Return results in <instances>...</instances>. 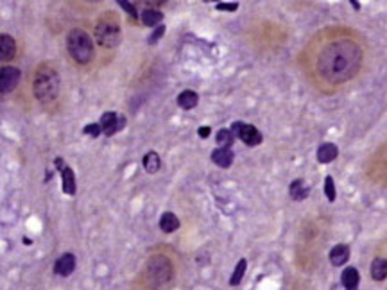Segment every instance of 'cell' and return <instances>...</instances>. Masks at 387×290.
<instances>
[{
  "instance_id": "obj_1",
  "label": "cell",
  "mask_w": 387,
  "mask_h": 290,
  "mask_svg": "<svg viewBox=\"0 0 387 290\" xmlns=\"http://www.w3.org/2000/svg\"><path fill=\"white\" fill-rule=\"evenodd\" d=\"M362 63V50L351 40H335L317 57L319 76L328 83L341 84L351 79Z\"/></svg>"
},
{
  "instance_id": "obj_2",
  "label": "cell",
  "mask_w": 387,
  "mask_h": 290,
  "mask_svg": "<svg viewBox=\"0 0 387 290\" xmlns=\"http://www.w3.org/2000/svg\"><path fill=\"white\" fill-rule=\"evenodd\" d=\"M59 86L61 79L56 68L50 65H40L38 70L35 72V81H33L35 97L42 104H50L59 95Z\"/></svg>"
},
{
  "instance_id": "obj_3",
  "label": "cell",
  "mask_w": 387,
  "mask_h": 290,
  "mask_svg": "<svg viewBox=\"0 0 387 290\" xmlns=\"http://www.w3.org/2000/svg\"><path fill=\"white\" fill-rule=\"evenodd\" d=\"M67 50L77 65H88L95 54L93 40L84 29L76 27L67 34Z\"/></svg>"
},
{
  "instance_id": "obj_4",
  "label": "cell",
  "mask_w": 387,
  "mask_h": 290,
  "mask_svg": "<svg viewBox=\"0 0 387 290\" xmlns=\"http://www.w3.org/2000/svg\"><path fill=\"white\" fill-rule=\"evenodd\" d=\"M95 42L99 43L103 49H115L120 43V22L118 16L115 13H106L104 16H101L97 25H95Z\"/></svg>"
},
{
  "instance_id": "obj_5",
  "label": "cell",
  "mask_w": 387,
  "mask_h": 290,
  "mask_svg": "<svg viewBox=\"0 0 387 290\" xmlns=\"http://www.w3.org/2000/svg\"><path fill=\"white\" fill-rule=\"evenodd\" d=\"M172 267L171 262L165 256H154L147 265V279L149 285L152 286H162L171 279Z\"/></svg>"
},
{
  "instance_id": "obj_6",
  "label": "cell",
  "mask_w": 387,
  "mask_h": 290,
  "mask_svg": "<svg viewBox=\"0 0 387 290\" xmlns=\"http://www.w3.org/2000/svg\"><path fill=\"white\" fill-rule=\"evenodd\" d=\"M232 133L235 135V138H239L240 142H244L247 145V147H256V145H260L264 140L262 133L258 131L254 125L251 124H246V122L242 120H237L232 124Z\"/></svg>"
},
{
  "instance_id": "obj_7",
  "label": "cell",
  "mask_w": 387,
  "mask_h": 290,
  "mask_svg": "<svg viewBox=\"0 0 387 290\" xmlns=\"http://www.w3.org/2000/svg\"><path fill=\"white\" fill-rule=\"evenodd\" d=\"M99 124H101V127H103L104 135H106V136H113V135L120 133L122 129L125 127L127 120H125L124 115L115 113V111H106V113H103V117H101Z\"/></svg>"
},
{
  "instance_id": "obj_8",
  "label": "cell",
  "mask_w": 387,
  "mask_h": 290,
  "mask_svg": "<svg viewBox=\"0 0 387 290\" xmlns=\"http://www.w3.org/2000/svg\"><path fill=\"white\" fill-rule=\"evenodd\" d=\"M54 165H56V169L61 172V179H63V194L74 197L77 192V183H76V174H74V170L70 169V167L64 163V159L59 158V156L54 159Z\"/></svg>"
},
{
  "instance_id": "obj_9",
  "label": "cell",
  "mask_w": 387,
  "mask_h": 290,
  "mask_svg": "<svg viewBox=\"0 0 387 290\" xmlns=\"http://www.w3.org/2000/svg\"><path fill=\"white\" fill-rule=\"evenodd\" d=\"M20 79H22V72L16 67H2V72H0V91H2V95L11 93L18 86Z\"/></svg>"
},
{
  "instance_id": "obj_10",
  "label": "cell",
  "mask_w": 387,
  "mask_h": 290,
  "mask_svg": "<svg viewBox=\"0 0 387 290\" xmlns=\"http://www.w3.org/2000/svg\"><path fill=\"white\" fill-rule=\"evenodd\" d=\"M76 256H74L72 252H64L61 254L59 258L56 260V265H54V272L59 276H70L74 271H76Z\"/></svg>"
},
{
  "instance_id": "obj_11",
  "label": "cell",
  "mask_w": 387,
  "mask_h": 290,
  "mask_svg": "<svg viewBox=\"0 0 387 290\" xmlns=\"http://www.w3.org/2000/svg\"><path fill=\"white\" fill-rule=\"evenodd\" d=\"M16 54V42L13 40V36L9 34H2L0 36V59L4 61H11Z\"/></svg>"
},
{
  "instance_id": "obj_12",
  "label": "cell",
  "mask_w": 387,
  "mask_h": 290,
  "mask_svg": "<svg viewBox=\"0 0 387 290\" xmlns=\"http://www.w3.org/2000/svg\"><path fill=\"white\" fill-rule=\"evenodd\" d=\"M233 159H235V154L232 149H215L212 152V162L220 169H230L233 165Z\"/></svg>"
},
{
  "instance_id": "obj_13",
  "label": "cell",
  "mask_w": 387,
  "mask_h": 290,
  "mask_svg": "<svg viewBox=\"0 0 387 290\" xmlns=\"http://www.w3.org/2000/svg\"><path fill=\"white\" fill-rule=\"evenodd\" d=\"M337 156H339V149L335 143L327 142V143H321V145H319V149H317V162L319 163H332Z\"/></svg>"
},
{
  "instance_id": "obj_14",
  "label": "cell",
  "mask_w": 387,
  "mask_h": 290,
  "mask_svg": "<svg viewBox=\"0 0 387 290\" xmlns=\"http://www.w3.org/2000/svg\"><path fill=\"white\" fill-rule=\"evenodd\" d=\"M341 283L346 290H357L361 283V274L355 267H346L341 274Z\"/></svg>"
},
{
  "instance_id": "obj_15",
  "label": "cell",
  "mask_w": 387,
  "mask_h": 290,
  "mask_svg": "<svg viewBox=\"0 0 387 290\" xmlns=\"http://www.w3.org/2000/svg\"><path fill=\"white\" fill-rule=\"evenodd\" d=\"M349 260V247L346 244H337L330 251V262L335 267H341Z\"/></svg>"
},
{
  "instance_id": "obj_16",
  "label": "cell",
  "mask_w": 387,
  "mask_h": 290,
  "mask_svg": "<svg viewBox=\"0 0 387 290\" xmlns=\"http://www.w3.org/2000/svg\"><path fill=\"white\" fill-rule=\"evenodd\" d=\"M181 222H179L178 215L172 213V211H165L162 217H159V228L164 233H174V231L179 230Z\"/></svg>"
},
{
  "instance_id": "obj_17",
  "label": "cell",
  "mask_w": 387,
  "mask_h": 290,
  "mask_svg": "<svg viewBox=\"0 0 387 290\" xmlns=\"http://www.w3.org/2000/svg\"><path fill=\"white\" fill-rule=\"evenodd\" d=\"M288 194L294 201H303L310 194V186L305 183V179H294L288 186Z\"/></svg>"
},
{
  "instance_id": "obj_18",
  "label": "cell",
  "mask_w": 387,
  "mask_h": 290,
  "mask_svg": "<svg viewBox=\"0 0 387 290\" xmlns=\"http://www.w3.org/2000/svg\"><path fill=\"white\" fill-rule=\"evenodd\" d=\"M198 102H199V95L194 90H183L181 93L178 95V106L185 111L194 110V108L198 106Z\"/></svg>"
},
{
  "instance_id": "obj_19",
  "label": "cell",
  "mask_w": 387,
  "mask_h": 290,
  "mask_svg": "<svg viewBox=\"0 0 387 290\" xmlns=\"http://www.w3.org/2000/svg\"><path fill=\"white\" fill-rule=\"evenodd\" d=\"M140 20L147 27H159L164 22V13L158 11V9H145V11H142Z\"/></svg>"
},
{
  "instance_id": "obj_20",
  "label": "cell",
  "mask_w": 387,
  "mask_h": 290,
  "mask_svg": "<svg viewBox=\"0 0 387 290\" xmlns=\"http://www.w3.org/2000/svg\"><path fill=\"white\" fill-rule=\"evenodd\" d=\"M371 278L375 281H383L387 278V260L385 258H375L371 262Z\"/></svg>"
},
{
  "instance_id": "obj_21",
  "label": "cell",
  "mask_w": 387,
  "mask_h": 290,
  "mask_svg": "<svg viewBox=\"0 0 387 290\" xmlns=\"http://www.w3.org/2000/svg\"><path fill=\"white\" fill-rule=\"evenodd\" d=\"M144 169L147 174H156L159 170V165H162V159H159V154L156 151H149L147 154L144 156Z\"/></svg>"
},
{
  "instance_id": "obj_22",
  "label": "cell",
  "mask_w": 387,
  "mask_h": 290,
  "mask_svg": "<svg viewBox=\"0 0 387 290\" xmlns=\"http://www.w3.org/2000/svg\"><path fill=\"white\" fill-rule=\"evenodd\" d=\"M215 142L219 145V149H232V145L235 143V135L232 133V129H219Z\"/></svg>"
},
{
  "instance_id": "obj_23",
  "label": "cell",
  "mask_w": 387,
  "mask_h": 290,
  "mask_svg": "<svg viewBox=\"0 0 387 290\" xmlns=\"http://www.w3.org/2000/svg\"><path fill=\"white\" fill-rule=\"evenodd\" d=\"M246 269H247V262L246 258H242V260H239V264H237L235 271H233L232 278H230V285L232 286H237L240 281H242L244 274H246Z\"/></svg>"
},
{
  "instance_id": "obj_24",
  "label": "cell",
  "mask_w": 387,
  "mask_h": 290,
  "mask_svg": "<svg viewBox=\"0 0 387 290\" xmlns=\"http://www.w3.org/2000/svg\"><path fill=\"white\" fill-rule=\"evenodd\" d=\"M325 196L330 203H334L335 197H337V192H335V183H334V177L332 176H327L325 177Z\"/></svg>"
},
{
  "instance_id": "obj_25",
  "label": "cell",
  "mask_w": 387,
  "mask_h": 290,
  "mask_svg": "<svg viewBox=\"0 0 387 290\" xmlns=\"http://www.w3.org/2000/svg\"><path fill=\"white\" fill-rule=\"evenodd\" d=\"M101 133H103V127H101L99 122H93V124H88L83 127V135H88L91 136V138H97Z\"/></svg>"
},
{
  "instance_id": "obj_26",
  "label": "cell",
  "mask_w": 387,
  "mask_h": 290,
  "mask_svg": "<svg viewBox=\"0 0 387 290\" xmlns=\"http://www.w3.org/2000/svg\"><path fill=\"white\" fill-rule=\"evenodd\" d=\"M118 4H120L122 8H124L125 11H127L129 15H131V22H133V23L138 22V11L135 9V6L131 4V2H125V0H118Z\"/></svg>"
},
{
  "instance_id": "obj_27",
  "label": "cell",
  "mask_w": 387,
  "mask_h": 290,
  "mask_svg": "<svg viewBox=\"0 0 387 290\" xmlns=\"http://www.w3.org/2000/svg\"><path fill=\"white\" fill-rule=\"evenodd\" d=\"M164 34H165V25L162 23L159 27H156V30L151 34V38L147 40V43H149V45H154V43H158L159 40H162V36H164Z\"/></svg>"
},
{
  "instance_id": "obj_28",
  "label": "cell",
  "mask_w": 387,
  "mask_h": 290,
  "mask_svg": "<svg viewBox=\"0 0 387 290\" xmlns=\"http://www.w3.org/2000/svg\"><path fill=\"white\" fill-rule=\"evenodd\" d=\"M217 9H219V11H237L239 4H237V2H219Z\"/></svg>"
},
{
  "instance_id": "obj_29",
  "label": "cell",
  "mask_w": 387,
  "mask_h": 290,
  "mask_svg": "<svg viewBox=\"0 0 387 290\" xmlns=\"http://www.w3.org/2000/svg\"><path fill=\"white\" fill-rule=\"evenodd\" d=\"M210 133H212V129H210L208 125H203V127H199V129H198V135L201 136V138H208Z\"/></svg>"
},
{
  "instance_id": "obj_30",
  "label": "cell",
  "mask_w": 387,
  "mask_h": 290,
  "mask_svg": "<svg viewBox=\"0 0 387 290\" xmlns=\"http://www.w3.org/2000/svg\"><path fill=\"white\" fill-rule=\"evenodd\" d=\"M351 6H353V9H357V11L361 9V4H359V2H355V0H351Z\"/></svg>"
}]
</instances>
